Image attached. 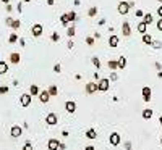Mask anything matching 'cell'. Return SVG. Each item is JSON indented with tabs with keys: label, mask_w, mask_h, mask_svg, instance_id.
<instances>
[{
	"label": "cell",
	"mask_w": 162,
	"mask_h": 150,
	"mask_svg": "<svg viewBox=\"0 0 162 150\" xmlns=\"http://www.w3.org/2000/svg\"><path fill=\"white\" fill-rule=\"evenodd\" d=\"M42 26L41 24H34L33 26V28H31V32H33V36H36V37H39V36H41V34H42Z\"/></svg>",
	"instance_id": "cell-9"
},
{
	"label": "cell",
	"mask_w": 162,
	"mask_h": 150,
	"mask_svg": "<svg viewBox=\"0 0 162 150\" xmlns=\"http://www.w3.org/2000/svg\"><path fill=\"white\" fill-rule=\"evenodd\" d=\"M143 118L144 120H151L152 118V110L151 108H144L143 110Z\"/></svg>",
	"instance_id": "cell-16"
},
{
	"label": "cell",
	"mask_w": 162,
	"mask_h": 150,
	"mask_svg": "<svg viewBox=\"0 0 162 150\" xmlns=\"http://www.w3.org/2000/svg\"><path fill=\"white\" fill-rule=\"evenodd\" d=\"M54 71H55V73H60V71H62V66H60V63L54 65Z\"/></svg>",
	"instance_id": "cell-37"
},
{
	"label": "cell",
	"mask_w": 162,
	"mask_h": 150,
	"mask_svg": "<svg viewBox=\"0 0 162 150\" xmlns=\"http://www.w3.org/2000/svg\"><path fill=\"white\" fill-rule=\"evenodd\" d=\"M109 68H110V69H117V68H119V63H117L115 60H110V61H109Z\"/></svg>",
	"instance_id": "cell-27"
},
{
	"label": "cell",
	"mask_w": 162,
	"mask_h": 150,
	"mask_svg": "<svg viewBox=\"0 0 162 150\" xmlns=\"http://www.w3.org/2000/svg\"><path fill=\"white\" fill-rule=\"evenodd\" d=\"M86 44L87 45H94V37H86Z\"/></svg>",
	"instance_id": "cell-36"
},
{
	"label": "cell",
	"mask_w": 162,
	"mask_h": 150,
	"mask_svg": "<svg viewBox=\"0 0 162 150\" xmlns=\"http://www.w3.org/2000/svg\"><path fill=\"white\" fill-rule=\"evenodd\" d=\"M20 58H21V57H20V53H16V52L10 55V61H11L13 65H18L20 63Z\"/></svg>",
	"instance_id": "cell-15"
},
{
	"label": "cell",
	"mask_w": 162,
	"mask_h": 150,
	"mask_svg": "<svg viewBox=\"0 0 162 150\" xmlns=\"http://www.w3.org/2000/svg\"><path fill=\"white\" fill-rule=\"evenodd\" d=\"M143 42L148 44V45H151V44H152V37L149 36V34H143Z\"/></svg>",
	"instance_id": "cell-22"
},
{
	"label": "cell",
	"mask_w": 162,
	"mask_h": 150,
	"mask_svg": "<svg viewBox=\"0 0 162 150\" xmlns=\"http://www.w3.org/2000/svg\"><path fill=\"white\" fill-rule=\"evenodd\" d=\"M120 134L119 132H112L110 134V137H109V142H110V145H113V147H117V145L120 144Z\"/></svg>",
	"instance_id": "cell-3"
},
{
	"label": "cell",
	"mask_w": 162,
	"mask_h": 150,
	"mask_svg": "<svg viewBox=\"0 0 162 150\" xmlns=\"http://www.w3.org/2000/svg\"><path fill=\"white\" fill-rule=\"evenodd\" d=\"M67 18H68V21L71 23V21H76V13L75 11H70V13H67Z\"/></svg>",
	"instance_id": "cell-25"
},
{
	"label": "cell",
	"mask_w": 162,
	"mask_h": 150,
	"mask_svg": "<svg viewBox=\"0 0 162 150\" xmlns=\"http://www.w3.org/2000/svg\"><path fill=\"white\" fill-rule=\"evenodd\" d=\"M117 63H119V69H123L125 66H126V58H125V57H120Z\"/></svg>",
	"instance_id": "cell-19"
},
{
	"label": "cell",
	"mask_w": 162,
	"mask_h": 150,
	"mask_svg": "<svg viewBox=\"0 0 162 150\" xmlns=\"http://www.w3.org/2000/svg\"><path fill=\"white\" fill-rule=\"evenodd\" d=\"M47 90H49L50 97H52V95H58V89H57V86H50V87H49V89H47Z\"/></svg>",
	"instance_id": "cell-23"
},
{
	"label": "cell",
	"mask_w": 162,
	"mask_h": 150,
	"mask_svg": "<svg viewBox=\"0 0 162 150\" xmlns=\"http://www.w3.org/2000/svg\"><path fill=\"white\" fill-rule=\"evenodd\" d=\"M143 21H144L146 24H151V23H152V15H151V13H146V15L143 16Z\"/></svg>",
	"instance_id": "cell-21"
},
{
	"label": "cell",
	"mask_w": 162,
	"mask_h": 150,
	"mask_svg": "<svg viewBox=\"0 0 162 150\" xmlns=\"http://www.w3.org/2000/svg\"><path fill=\"white\" fill-rule=\"evenodd\" d=\"M39 99H41V102H42V103H47V102H49V99H50L49 90H42V92H41V95H39Z\"/></svg>",
	"instance_id": "cell-13"
},
{
	"label": "cell",
	"mask_w": 162,
	"mask_h": 150,
	"mask_svg": "<svg viewBox=\"0 0 162 150\" xmlns=\"http://www.w3.org/2000/svg\"><path fill=\"white\" fill-rule=\"evenodd\" d=\"M47 148L49 150H58L60 148V142L57 139H50L49 142H47Z\"/></svg>",
	"instance_id": "cell-7"
},
{
	"label": "cell",
	"mask_w": 162,
	"mask_h": 150,
	"mask_svg": "<svg viewBox=\"0 0 162 150\" xmlns=\"http://www.w3.org/2000/svg\"><path fill=\"white\" fill-rule=\"evenodd\" d=\"M117 78H119V76H117V73H112L110 74V81H117Z\"/></svg>",
	"instance_id": "cell-39"
},
{
	"label": "cell",
	"mask_w": 162,
	"mask_h": 150,
	"mask_svg": "<svg viewBox=\"0 0 162 150\" xmlns=\"http://www.w3.org/2000/svg\"><path fill=\"white\" fill-rule=\"evenodd\" d=\"M159 2H160V3H162V0H159Z\"/></svg>",
	"instance_id": "cell-53"
},
{
	"label": "cell",
	"mask_w": 162,
	"mask_h": 150,
	"mask_svg": "<svg viewBox=\"0 0 162 150\" xmlns=\"http://www.w3.org/2000/svg\"><path fill=\"white\" fill-rule=\"evenodd\" d=\"M23 150H33V144H31V142H26L24 147H23Z\"/></svg>",
	"instance_id": "cell-35"
},
{
	"label": "cell",
	"mask_w": 162,
	"mask_h": 150,
	"mask_svg": "<svg viewBox=\"0 0 162 150\" xmlns=\"http://www.w3.org/2000/svg\"><path fill=\"white\" fill-rule=\"evenodd\" d=\"M31 97H33L31 94H23V95L20 97V103H21V107H23V108H26L29 103H31Z\"/></svg>",
	"instance_id": "cell-2"
},
{
	"label": "cell",
	"mask_w": 162,
	"mask_h": 150,
	"mask_svg": "<svg viewBox=\"0 0 162 150\" xmlns=\"http://www.w3.org/2000/svg\"><path fill=\"white\" fill-rule=\"evenodd\" d=\"M29 94H31V95H37V94H39V87H37L36 84H33L31 89H29Z\"/></svg>",
	"instance_id": "cell-24"
},
{
	"label": "cell",
	"mask_w": 162,
	"mask_h": 150,
	"mask_svg": "<svg viewBox=\"0 0 162 150\" xmlns=\"http://www.w3.org/2000/svg\"><path fill=\"white\" fill-rule=\"evenodd\" d=\"M13 23V18H7V26H11Z\"/></svg>",
	"instance_id": "cell-42"
},
{
	"label": "cell",
	"mask_w": 162,
	"mask_h": 150,
	"mask_svg": "<svg viewBox=\"0 0 162 150\" xmlns=\"http://www.w3.org/2000/svg\"><path fill=\"white\" fill-rule=\"evenodd\" d=\"M24 2H31V0H24Z\"/></svg>",
	"instance_id": "cell-51"
},
{
	"label": "cell",
	"mask_w": 162,
	"mask_h": 150,
	"mask_svg": "<svg viewBox=\"0 0 162 150\" xmlns=\"http://www.w3.org/2000/svg\"><path fill=\"white\" fill-rule=\"evenodd\" d=\"M143 100H144V102H149V100H151V94H152V92H151V89H149V87H143Z\"/></svg>",
	"instance_id": "cell-10"
},
{
	"label": "cell",
	"mask_w": 162,
	"mask_h": 150,
	"mask_svg": "<svg viewBox=\"0 0 162 150\" xmlns=\"http://www.w3.org/2000/svg\"><path fill=\"white\" fill-rule=\"evenodd\" d=\"M109 87H110V81H109L107 78L97 81V90L99 92H106V90H109Z\"/></svg>",
	"instance_id": "cell-1"
},
{
	"label": "cell",
	"mask_w": 162,
	"mask_h": 150,
	"mask_svg": "<svg viewBox=\"0 0 162 150\" xmlns=\"http://www.w3.org/2000/svg\"><path fill=\"white\" fill-rule=\"evenodd\" d=\"M151 45L154 47V48H160V47H162V42H160V41H152Z\"/></svg>",
	"instance_id": "cell-32"
},
{
	"label": "cell",
	"mask_w": 162,
	"mask_h": 150,
	"mask_svg": "<svg viewBox=\"0 0 162 150\" xmlns=\"http://www.w3.org/2000/svg\"><path fill=\"white\" fill-rule=\"evenodd\" d=\"M16 41H18V36H16V34H11V36L8 37V42H10V44H13V42H16Z\"/></svg>",
	"instance_id": "cell-33"
},
{
	"label": "cell",
	"mask_w": 162,
	"mask_h": 150,
	"mask_svg": "<svg viewBox=\"0 0 162 150\" xmlns=\"http://www.w3.org/2000/svg\"><path fill=\"white\" fill-rule=\"evenodd\" d=\"M94 92H97V82H87L86 84V94L91 95Z\"/></svg>",
	"instance_id": "cell-5"
},
{
	"label": "cell",
	"mask_w": 162,
	"mask_h": 150,
	"mask_svg": "<svg viewBox=\"0 0 162 150\" xmlns=\"http://www.w3.org/2000/svg\"><path fill=\"white\" fill-rule=\"evenodd\" d=\"M157 76H159V78H162V71H159V73H157Z\"/></svg>",
	"instance_id": "cell-48"
},
{
	"label": "cell",
	"mask_w": 162,
	"mask_h": 150,
	"mask_svg": "<svg viewBox=\"0 0 162 150\" xmlns=\"http://www.w3.org/2000/svg\"><path fill=\"white\" fill-rule=\"evenodd\" d=\"M65 110H67L68 113H75V110H76V103L73 102V100H68V102L65 103Z\"/></svg>",
	"instance_id": "cell-8"
},
{
	"label": "cell",
	"mask_w": 162,
	"mask_h": 150,
	"mask_svg": "<svg viewBox=\"0 0 162 150\" xmlns=\"http://www.w3.org/2000/svg\"><path fill=\"white\" fill-rule=\"evenodd\" d=\"M60 21H62V24L63 26H67L70 21H68V18H67V13H65V15H62V18H60Z\"/></svg>",
	"instance_id": "cell-31"
},
{
	"label": "cell",
	"mask_w": 162,
	"mask_h": 150,
	"mask_svg": "<svg viewBox=\"0 0 162 150\" xmlns=\"http://www.w3.org/2000/svg\"><path fill=\"white\" fill-rule=\"evenodd\" d=\"M86 137H87V139H96V137H97V132H96V129H87Z\"/></svg>",
	"instance_id": "cell-17"
},
{
	"label": "cell",
	"mask_w": 162,
	"mask_h": 150,
	"mask_svg": "<svg viewBox=\"0 0 162 150\" xmlns=\"http://www.w3.org/2000/svg\"><path fill=\"white\" fill-rule=\"evenodd\" d=\"M67 36H68V37H73V36H75V28H73V26L67 29Z\"/></svg>",
	"instance_id": "cell-30"
},
{
	"label": "cell",
	"mask_w": 162,
	"mask_h": 150,
	"mask_svg": "<svg viewBox=\"0 0 162 150\" xmlns=\"http://www.w3.org/2000/svg\"><path fill=\"white\" fill-rule=\"evenodd\" d=\"M159 123H160V126H162V115H160V118H159Z\"/></svg>",
	"instance_id": "cell-49"
},
{
	"label": "cell",
	"mask_w": 162,
	"mask_h": 150,
	"mask_svg": "<svg viewBox=\"0 0 162 150\" xmlns=\"http://www.w3.org/2000/svg\"><path fill=\"white\" fill-rule=\"evenodd\" d=\"M7 92H8V87H7V86H2V87H0V94H7Z\"/></svg>",
	"instance_id": "cell-38"
},
{
	"label": "cell",
	"mask_w": 162,
	"mask_h": 150,
	"mask_svg": "<svg viewBox=\"0 0 162 150\" xmlns=\"http://www.w3.org/2000/svg\"><path fill=\"white\" fill-rule=\"evenodd\" d=\"M157 29H159V31H162V18H160L159 21H157Z\"/></svg>",
	"instance_id": "cell-40"
},
{
	"label": "cell",
	"mask_w": 162,
	"mask_h": 150,
	"mask_svg": "<svg viewBox=\"0 0 162 150\" xmlns=\"http://www.w3.org/2000/svg\"><path fill=\"white\" fill-rule=\"evenodd\" d=\"M50 39H52V42H58V41H60V36H58L57 32H54V34L50 36Z\"/></svg>",
	"instance_id": "cell-34"
},
{
	"label": "cell",
	"mask_w": 162,
	"mask_h": 150,
	"mask_svg": "<svg viewBox=\"0 0 162 150\" xmlns=\"http://www.w3.org/2000/svg\"><path fill=\"white\" fill-rule=\"evenodd\" d=\"M109 45H110V47H117V45H119V36H110V37H109Z\"/></svg>",
	"instance_id": "cell-14"
},
{
	"label": "cell",
	"mask_w": 162,
	"mask_h": 150,
	"mask_svg": "<svg viewBox=\"0 0 162 150\" xmlns=\"http://www.w3.org/2000/svg\"><path fill=\"white\" fill-rule=\"evenodd\" d=\"M87 15H89L91 18H93V16H96V15H97V7H91L89 11H87Z\"/></svg>",
	"instance_id": "cell-26"
},
{
	"label": "cell",
	"mask_w": 162,
	"mask_h": 150,
	"mask_svg": "<svg viewBox=\"0 0 162 150\" xmlns=\"http://www.w3.org/2000/svg\"><path fill=\"white\" fill-rule=\"evenodd\" d=\"M20 26H21V21L20 20H13V23H11V28L13 29H18Z\"/></svg>",
	"instance_id": "cell-28"
},
{
	"label": "cell",
	"mask_w": 162,
	"mask_h": 150,
	"mask_svg": "<svg viewBox=\"0 0 162 150\" xmlns=\"http://www.w3.org/2000/svg\"><path fill=\"white\" fill-rule=\"evenodd\" d=\"M47 5H54V0H47Z\"/></svg>",
	"instance_id": "cell-47"
},
{
	"label": "cell",
	"mask_w": 162,
	"mask_h": 150,
	"mask_svg": "<svg viewBox=\"0 0 162 150\" xmlns=\"http://www.w3.org/2000/svg\"><path fill=\"white\" fill-rule=\"evenodd\" d=\"M10 132H11V137H20V136L23 134V129H21L20 126H13Z\"/></svg>",
	"instance_id": "cell-11"
},
{
	"label": "cell",
	"mask_w": 162,
	"mask_h": 150,
	"mask_svg": "<svg viewBox=\"0 0 162 150\" xmlns=\"http://www.w3.org/2000/svg\"><path fill=\"white\" fill-rule=\"evenodd\" d=\"M136 16H144V13L141 10H136Z\"/></svg>",
	"instance_id": "cell-43"
},
{
	"label": "cell",
	"mask_w": 162,
	"mask_h": 150,
	"mask_svg": "<svg viewBox=\"0 0 162 150\" xmlns=\"http://www.w3.org/2000/svg\"><path fill=\"white\" fill-rule=\"evenodd\" d=\"M73 45H75V44H73V41H70V42H68V48H73Z\"/></svg>",
	"instance_id": "cell-46"
},
{
	"label": "cell",
	"mask_w": 162,
	"mask_h": 150,
	"mask_svg": "<svg viewBox=\"0 0 162 150\" xmlns=\"http://www.w3.org/2000/svg\"><path fill=\"white\" fill-rule=\"evenodd\" d=\"M84 150H94V145H86Z\"/></svg>",
	"instance_id": "cell-44"
},
{
	"label": "cell",
	"mask_w": 162,
	"mask_h": 150,
	"mask_svg": "<svg viewBox=\"0 0 162 150\" xmlns=\"http://www.w3.org/2000/svg\"><path fill=\"white\" fill-rule=\"evenodd\" d=\"M57 121H58V118H57V115L55 113H49L46 116V123L49 126H54V124H57Z\"/></svg>",
	"instance_id": "cell-4"
},
{
	"label": "cell",
	"mask_w": 162,
	"mask_h": 150,
	"mask_svg": "<svg viewBox=\"0 0 162 150\" xmlns=\"http://www.w3.org/2000/svg\"><path fill=\"white\" fill-rule=\"evenodd\" d=\"M157 15H159V16H160V18H162V5H160L159 8H157Z\"/></svg>",
	"instance_id": "cell-41"
},
{
	"label": "cell",
	"mask_w": 162,
	"mask_h": 150,
	"mask_svg": "<svg viewBox=\"0 0 162 150\" xmlns=\"http://www.w3.org/2000/svg\"><path fill=\"white\" fill-rule=\"evenodd\" d=\"M8 71V65L5 61H0V74H5Z\"/></svg>",
	"instance_id": "cell-20"
},
{
	"label": "cell",
	"mask_w": 162,
	"mask_h": 150,
	"mask_svg": "<svg viewBox=\"0 0 162 150\" xmlns=\"http://www.w3.org/2000/svg\"><path fill=\"white\" fill-rule=\"evenodd\" d=\"M2 2H3V3H8V2H10V0H2Z\"/></svg>",
	"instance_id": "cell-50"
},
{
	"label": "cell",
	"mask_w": 162,
	"mask_h": 150,
	"mask_svg": "<svg viewBox=\"0 0 162 150\" xmlns=\"http://www.w3.org/2000/svg\"><path fill=\"white\" fill-rule=\"evenodd\" d=\"M128 10H130V3L128 2H120L119 3V13L120 15H126Z\"/></svg>",
	"instance_id": "cell-6"
},
{
	"label": "cell",
	"mask_w": 162,
	"mask_h": 150,
	"mask_svg": "<svg viewBox=\"0 0 162 150\" xmlns=\"http://www.w3.org/2000/svg\"><path fill=\"white\" fill-rule=\"evenodd\" d=\"M122 31H123V36H126V37L131 34V29H130L128 21H123V23H122Z\"/></svg>",
	"instance_id": "cell-12"
},
{
	"label": "cell",
	"mask_w": 162,
	"mask_h": 150,
	"mask_svg": "<svg viewBox=\"0 0 162 150\" xmlns=\"http://www.w3.org/2000/svg\"><path fill=\"white\" fill-rule=\"evenodd\" d=\"M125 148H126V150H130V148H131V144H130V142H126V144H125Z\"/></svg>",
	"instance_id": "cell-45"
},
{
	"label": "cell",
	"mask_w": 162,
	"mask_h": 150,
	"mask_svg": "<svg viewBox=\"0 0 162 150\" xmlns=\"http://www.w3.org/2000/svg\"><path fill=\"white\" fill-rule=\"evenodd\" d=\"M160 144H162V137H160Z\"/></svg>",
	"instance_id": "cell-52"
},
{
	"label": "cell",
	"mask_w": 162,
	"mask_h": 150,
	"mask_svg": "<svg viewBox=\"0 0 162 150\" xmlns=\"http://www.w3.org/2000/svg\"><path fill=\"white\" fill-rule=\"evenodd\" d=\"M93 63H94V66H96L97 69H100V61H99L97 57H93Z\"/></svg>",
	"instance_id": "cell-29"
},
{
	"label": "cell",
	"mask_w": 162,
	"mask_h": 150,
	"mask_svg": "<svg viewBox=\"0 0 162 150\" xmlns=\"http://www.w3.org/2000/svg\"><path fill=\"white\" fill-rule=\"evenodd\" d=\"M146 28H148V24L144 23V21H143V23H139L138 24V32L139 34H146Z\"/></svg>",
	"instance_id": "cell-18"
}]
</instances>
